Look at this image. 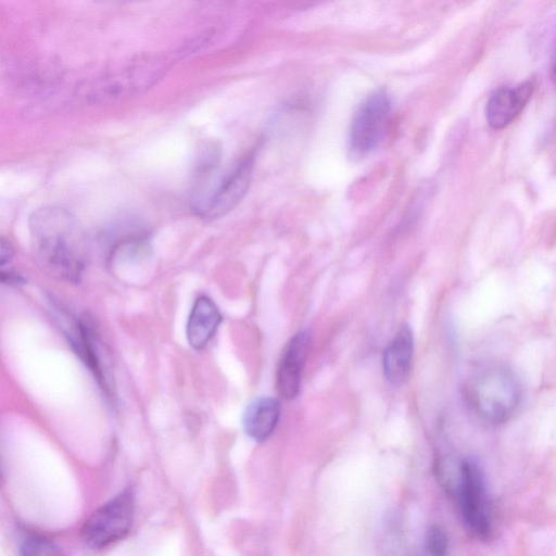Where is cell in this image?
<instances>
[{"label": "cell", "mask_w": 556, "mask_h": 556, "mask_svg": "<svg viewBox=\"0 0 556 556\" xmlns=\"http://www.w3.org/2000/svg\"><path fill=\"white\" fill-rule=\"evenodd\" d=\"M281 405L275 397L255 399L247 406L242 424L245 433L256 442L266 441L275 431L280 418Z\"/></svg>", "instance_id": "obj_11"}, {"label": "cell", "mask_w": 556, "mask_h": 556, "mask_svg": "<svg viewBox=\"0 0 556 556\" xmlns=\"http://www.w3.org/2000/svg\"><path fill=\"white\" fill-rule=\"evenodd\" d=\"M29 228L45 268L61 279L78 281L85 268L86 241L76 218L62 207L45 206L31 215Z\"/></svg>", "instance_id": "obj_1"}, {"label": "cell", "mask_w": 556, "mask_h": 556, "mask_svg": "<svg viewBox=\"0 0 556 556\" xmlns=\"http://www.w3.org/2000/svg\"><path fill=\"white\" fill-rule=\"evenodd\" d=\"M456 496L467 530L480 540L490 539L494 531L491 500L483 470L475 459L459 463Z\"/></svg>", "instance_id": "obj_3"}, {"label": "cell", "mask_w": 556, "mask_h": 556, "mask_svg": "<svg viewBox=\"0 0 556 556\" xmlns=\"http://www.w3.org/2000/svg\"><path fill=\"white\" fill-rule=\"evenodd\" d=\"M426 547L429 556H448L450 539L439 525H432L426 534Z\"/></svg>", "instance_id": "obj_13"}, {"label": "cell", "mask_w": 556, "mask_h": 556, "mask_svg": "<svg viewBox=\"0 0 556 556\" xmlns=\"http://www.w3.org/2000/svg\"><path fill=\"white\" fill-rule=\"evenodd\" d=\"M14 255L12 245L0 237V266L11 261Z\"/></svg>", "instance_id": "obj_14"}, {"label": "cell", "mask_w": 556, "mask_h": 556, "mask_svg": "<svg viewBox=\"0 0 556 556\" xmlns=\"http://www.w3.org/2000/svg\"><path fill=\"white\" fill-rule=\"evenodd\" d=\"M222 319V314L211 298H197L186 327L189 345L197 351L203 350L215 336Z\"/></svg>", "instance_id": "obj_10"}, {"label": "cell", "mask_w": 556, "mask_h": 556, "mask_svg": "<svg viewBox=\"0 0 556 556\" xmlns=\"http://www.w3.org/2000/svg\"><path fill=\"white\" fill-rule=\"evenodd\" d=\"M414 354V337L408 325L399 328L384 350L382 369L386 379L395 386L404 383L409 375Z\"/></svg>", "instance_id": "obj_9"}, {"label": "cell", "mask_w": 556, "mask_h": 556, "mask_svg": "<svg viewBox=\"0 0 556 556\" xmlns=\"http://www.w3.org/2000/svg\"><path fill=\"white\" fill-rule=\"evenodd\" d=\"M467 396L481 419L491 424H502L517 410L521 389L513 371L494 366L482 370L471 380Z\"/></svg>", "instance_id": "obj_2"}, {"label": "cell", "mask_w": 556, "mask_h": 556, "mask_svg": "<svg viewBox=\"0 0 556 556\" xmlns=\"http://www.w3.org/2000/svg\"><path fill=\"white\" fill-rule=\"evenodd\" d=\"M532 89V84L528 81L516 87L498 88L486 103L489 125L494 129H501L510 124L528 102Z\"/></svg>", "instance_id": "obj_8"}, {"label": "cell", "mask_w": 556, "mask_h": 556, "mask_svg": "<svg viewBox=\"0 0 556 556\" xmlns=\"http://www.w3.org/2000/svg\"><path fill=\"white\" fill-rule=\"evenodd\" d=\"M135 515L134 494L125 490L96 509L85 521L81 538L92 549H101L129 532Z\"/></svg>", "instance_id": "obj_5"}, {"label": "cell", "mask_w": 556, "mask_h": 556, "mask_svg": "<svg viewBox=\"0 0 556 556\" xmlns=\"http://www.w3.org/2000/svg\"><path fill=\"white\" fill-rule=\"evenodd\" d=\"M311 337L308 331L296 332L283 348L276 372V389L286 401L298 396L303 368L308 355Z\"/></svg>", "instance_id": "obj_7"}, {"label": "cell", "mask_w": 556, "mask_h": 556, "mask_svg": "<svg viewBox=\"0 0 556 556\" xmlns=\"http://www.w3.org/2000/svg\"><path fill=\"white\" fill-rule=\"evenodd\" d=\"M20 556H64L61 547L51 539L28 533L18 544Z\"/></svg>", "instance_id": "obj_12"}, {"label": "cell", "mask_w": 556, "mask_h": 556, "mask_svg": "<svg viewBox=\"0 0 556 556\" xmlns=\"http://www.w3.org/2000/svg\"><path fill=\"white\" fill-rule=\"evenodd\" d=\"M2 484V471H1V467H0V486Z\"/></svg>", "instance_id": "obj_15"}, {"label": "cell", "mask_w": 556, "mask_h": 556, "mask_svg": "<svg viewBox=\"0 0 556 556\" xmlns=\"http://www.w3.org/2000/svg\"><path fill=\"white\" fill-rule=\"evenodd\" d=\"M252 169L253 155H250L220 182L197 213L204 219H215L231 211L245 195Z\"/></svg>", "instance_id": "obj_6"}, {"label": "cell", "mask_w": 556, "mask_h": 556, "mask_svg": "<svg viewBox=\"0 0 556 556\" xmlns=\"http://www.w3.org/2000/svg\"><path fill=\"white\" fill-rule=\"evenodd\" d=\"M392 115V104L386 91L378 89L358 104L350 127L349 153L359 160L376 150L386 138Z\"/></svg>", "instance_id": "obj_4"}]
</instances>
